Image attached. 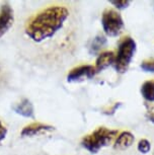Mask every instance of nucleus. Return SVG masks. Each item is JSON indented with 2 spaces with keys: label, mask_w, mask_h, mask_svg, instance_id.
Wrapping results in <instances>:
<instances>
[{
  "label": "nucleus",
  "mask_w": 154,
  "mask_h": 155,
  "mask_svg": "<svg viewBox=\"0 0 154 155\" xmlns=\"http://www.w3.org/2000/svg\"><path fill=\"white\" fill-rule=\"evenodd\" d=\"M69 16V10L60 5L47 7L28 20L25 25V34L34 42L41 43L53 38Z\"/></svg>",
  "instance_id": "nucleus-1"
},
{
  "label": "nucleus",
  "mask_w": 154,
  "mask_h": 155,
  "mask_svg": "<svg viewBox=\"0 0 154 155\" xmlns=\"http://www.w3.org/2000/svg\"><path fill=\"white\" fill-rule=\"evenodd\" d=\"M119 131L106 127H98L93 132L84 136L81 140V145L83 148L88 150L90 153H97L101 148L110 145L117 138Z\"/></svg>",
  "instance_id": "nucleus-2"
},
{
  "label": "nucleus",
  "mask_w": 154,
  "mask_h": 155,
  "mask_svg": "<svg viewBox=\"0 0 154 155\" xmlns=\"http://www.w3.org/2000/svg\"><path fill=\"white\" fill-rule=\"evenodd\" d=\"M137 45L134 39L131 37H126L121 41L118 46V51L115 57L114 68L118 73L127 72L135 56Z\"/></svg>",
  "instance_id": "nucleus-3"
},
{
  "label": "nucleus",
  "mask_w": 154,
  "mask_h": 155,
  "mask_svg": "<svg viewBox=\"0 0 154 155\" xmlns=\"http://www.w3.org/2000/svg\"><path fill=\"white\" fill-rule=\"evenodd\" d=\"M101 25L104 34L109 37H118L124 30V20L120 12L112 8L104 10L101 15Z\"/></svg>",
  "instance_id": "nucleus-4"
},
{
  "label": "nucleus",
  "mask_w": 154,
  "mask_h": 155,
  "mask_svg": "<svg viewBox=\"0 0 154 155\" xmlns=\"http://www.w3.org/2000/svg\"><path fill=\"white\" fill-rule=\"evenodd\" d=\"M97 70L94 66L92 65H80L78 67H75L68 73L67 75V81L68 82H76L87 78L90 79L97 74Z\"/></svg>",
  "instance_id": "nucleus-5"
},
{
  "label": "nucleus",
  "mask_w": 154,
  "mask_h": 155,
  "mask_svg": "<svg viewBox=\"0 0 154 155\" xmlns=\"http://www.w3.org/2000/svg\"><path fill=\"white\" fill-rule=\"evenodd\" d=\"M14 21L13 9L8 3H4L0 8V38L3 37L12 27Z\"/></svg>",
  "instance_id": "nucleus-6"
},
{
  "label": "nucleus",
  "mask_w": 154,
  "mask_h": 155,
  "mask_svg": "<svg viewBox=\"0 0 154 155\" xmlns=\"http://www.w3.org/2000/svg\"><path fill=\"white\" fill-rule=\"evenodd\" d=\"M53 130L54 127H52V126L42 124V123H33V124L25 126L22 129L20 135L22 137H34L37 135H42L44 133L50 132V131Z\"/></svg>",
  "instance_id": "nucleus-7"
},
{
  "label": "nucleus",
  "mask_w": 154,
  "mask_h": 155,
  "mask_svg": "<svg viewBox=\"0 0 154 155\" xmlns=\"http://www.w3.org/2000/svg\"><path fill=\"white\" fill-rule=\"evenodd\" d=\"M115 57L116 55L113 51H106L98 54L94 65V68L97 70V72L103 71V70L106 69L107 67H110L111 65H114Z\"/></svg>",
  "instance_id": "nucleus-8"
},
{
  "label": "nucleus",
  "mask_w": 154,
  "mask_h": 155,
  "mask_svg": "<svg viewBox=\"0 0 154 155\" xmlns=\"http://www.w3.org/2000/svg\"><path fill=\"white\" fill-rule=\"evenodd\" d=\"M135 137L129 131H123L117 136L114 143V148L118 150H126L133 145Z\"/></svg>",
  "instance_id": "nucleus-9"
},
{
  "label": "nucleus",
  "mask_w": 154,
  "mask_h": 155,
  "mask_svg": "<svg viewBox=\"0 0 154 155\" xmlns=\"http://www.w3.org/2000/svg\"><path fill=\"white\" fill-rule=\"evenodd\" d=\"M12 109L17 115H20L25 117V118H34V106L31 101H28V98H24L22 101L15 104Z\"/></svg>",
  "instance_id": "nucleus-10"
},
{
  "label": "nucleus",
  "mask_w": 154,
  "mask_h": 155,
  "mask_svg": "<svg viewBox=\"0 0 154 155\" xmlns=\"http://www.w3.org/2000/svg\"><path fill=\"white\" fill-rule=\"evenodd\" d=\"M106 43H107V40L103 35H101V34L97 35V36L93 38V40L91 41L90 45L88 47L89 54H91V55L98 54L100 52V50L106 46Z\"/></svg>",
  "instance_id": "nucleus-11"
},
{
  "label": "nucleus",
  "mask_w": 154,
  "mask_h": 155,
  "mask_svg": "<svg viewBox=\"0 0 154 155\" xmlns=\"http://www.w3.org/2000/svg\"><path fill=\"white\" fill-rule=\"evenodd\" d=\"M141 94L145 101L153 102L154 101V80H147L141 86Z\"/></svg>",
  "instance_id": "nucleus-12"
},
{
  "label": "nucleus",
  "mask_w": 154,
  "mask_h": 155,
  "mask_svg": "<svg viewBox=\"0 0 154 155\" xmlns=\"http://www.w3.org/2000/svg\"><path fill=\"white\" fill-rule=\"evenodd\" d=\"M137 149L139 152L143 154H147L148 152H150L151 150V144L147 139H141L139 140L138 144H137Z\"/></svg>",
  "instance_id": "nucleus-13"
},
{
  "label": "nucleus",
  "mask_w": 154,
  "mask_h": 155,
  "mask_svg": "<svg viewBox=\"0 0 154 155\" xmlns=\"http://www.w3.org/2000/svg\"><path fill=\"white\" fill-rule=\"evenodd\" d=\"M140 68L145 72L154 73V58L142 61L140 64Z\"/></svg>",
  "instance_id": "nucleus-14"
},
{
  "label": "nucleus",
  "mask_w": 154,
  "mask_h": 155,
  "mask_svg": "<svg viewBox=\"0 0 154 155\" xmlns=\"http://www.w3.org/2000/svg\"><path fill=\"white\" fill-rule=\"evenodd\" d=\"M111 3L114 5L116 8L120 10L126 9L127 7H129V5L131 4V1L129 0H117V1H111Z\"/></svg>",
  "instance_id": "nucleus-15"
},
{
  "label": "nucleus",
  "mask_w": 154,
  "mask_h": 155,
  "mask_svg": "<svg viewBox=\"0 0 154 155\" xmlns=\"http://www.w3.org/2000/svg\"><path fill=\"white\" fill-rule=\"evenodd\" d=\"M6 134H7V129L2 125L1 122H0V142L6 137Z\"/></svg>",
  "instance_id": "nucleus-16"
},
{
  "label": "nucleus",
  "mask_w": 154,
  "mask_h": 155,
  "mask_svg": "<svg viewBox=\"0 0 154 155\" xmlns=\"http://www.w3.org/2000/svg\"><path fill=\"white\" fill-rule=\"evenodd\" d=\"M147 118L150 122H152L154 124V112H148L147 114Z\"/></svg>",
  "instance_id": "nucleus-17"
},
{
  "label": "nucleus",
  "mask_w": 154,
  "mask_h": 155,
  "mask_svg": "<svg viewBox=\"0 0 154 155\" xmlns=\"http://www.w3.org/2000/svg\"><path fill=\"white\" fill-rule=\"evenodd\" d=\"M153 155H154V152H153Z\"/></svg>",
  "instance_id": "nucleus-18"
}]
</instances>
